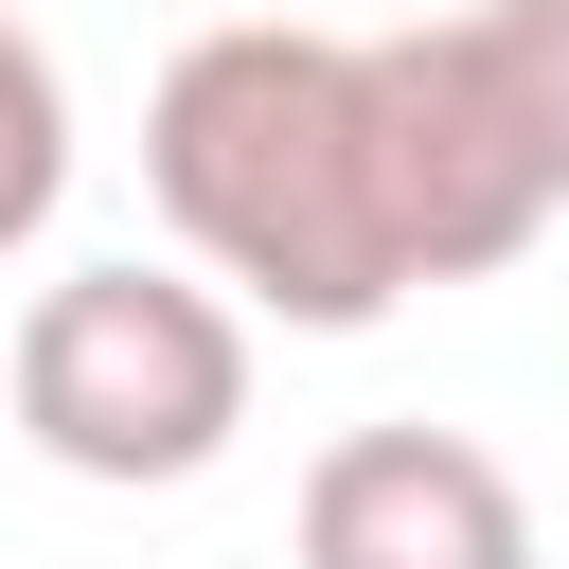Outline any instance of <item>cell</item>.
<instances>
[{"label": "cell", "instance_id": "cell-1", "mask_svg": "<svg viewBox=\"0 0 569 569\" xmlns=\"http://www.w3.org/2000/svg\"><path fill=\"white\" fill-rule=\"evenodd\" d=\"M142 178L178 213V249L284 320V338H356L391 320L427 267H409V213H391V124H373V36H320V18H213L160 107H142Z\"/></svg>", "mask_w": 569, "mask_h": 569}, {"label": "cell", "instance_id": "cell-2", "mask_svg": "<svg viewBox=\"0 0 569 569\" xmlns=\"http://www.w3.org/2000/svg\"><path fill=\"white\" fill-rule=\"evenodd\" d=\"M0 409L36 462L107 480V498L213 480L249 427V302H213V267H71V284H36Z\"/></svg>", "mask_w": 569, "mask_h": 569}, {"label": "cell", "instance_id": "cell-3", "mask_svg": "<svg viewBox=\"0 0 569 569\" xmlns=\"http://www.w3.org/2000/svg\"><path fill=\"white\" fill-rule=\"evenodd\" d=\"M373 124H391V213H409V267H427V284H480V267H516V249L569 213L462 18L373 36Z\"/></svg>", "mask_w": 569, "mask_h": 569}, {"label": "cell", "instance_id": "cell-4", "mask_svg": "<svg viewBox=\"0 0 569 569\" xmlns=\"http://www.w3.org/2000/svg\"><path fill=\"white\" fill-rule=\"evenodd\" d=\"M302 569H533V498L462 427H338L302 462Z\"/></svg>", "mask_w": 569, "mask_h": 569}, {"label": "cell", "instance_id": "cell-5", "mask_svg": "<svg viewBox=\"0 0 569 569\" xmlns=\"http://www.w3.org/2000/svg\"><path fill=\"white\" fill-rule=\"evenodd\" d=\"M53 196H71V89H53L36 18L0 0V249H36V231H53Z\"/></svg>", "mask_w": 569, "mask_h": 569}, {"label": "cell", "instance_id": "cell-6", "mask_svg": "<svg viewBox=\"0 0 569 569\" xmlns=\"http://www.w3.org/2000/svg\"><path fill=\"white\" fill-rule=\"evenodd\" d=\"M462 36H480L498 107L533 124V160H551V196H569V0H462Z\"/></svg>", "mask_w": 569, "mask_h": 569}]
</instances>
